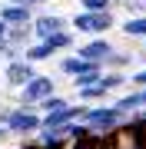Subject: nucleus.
Masks as SVG:
<instances>
[{"instance_id": "6ab92c4d", "label": "nucleus", "mask_w": 146, "mask_h": 149, "mask_svg": "<svg viewBox=\"0 0 146 149\" xmlns=\"http://www.w3.org/2000/svg\"><path fill=\"white\" fill-rule=\"evenodd\" d=\"M76 93H80V103H87V106H90L93 100H103V96H106L103 83H96V86H87V90H76Z\"/></svg>"}, {"instance_id": "a211bd4d", "label": "nucleus", "mask_w": 146, "mask_h": 149, "mask_svg": "<svg viewBox=\"0 0 146 149\" xmlns=\"http://www.w3.org/2000/svg\"><path fill=\"white\" fill-rule=\"evenodd\" d=\"M66 106H70V103H66L63 96H50V100L40 103L37 109H40V116H47V113H60V109H66Z\"/></svg>"}, {"instance_id": "f3484780", "label": "nucleus", "mask_w": 146, "mask_h": 149, "mask_svg": "<svg viewBox=\"0 0 146 149\" xmlns=\"http://www.w3.org/2000/svg\"><path fill=\"white\" fill-rule=\"evenodd\" d=\"M113 3H119V0H80V10H87V13H106V10H113Z\"/></svg>"}, {"instance_id": "39448f33", "label": "nucleus", "mask_w": 146, "mask_h": 149, "mask_svg": "<svg viewBox=\"0 0 146 149\" xmlns=\"http://www.w3.org/2000/svg\"><path fill=\"white\" fill-rule=\"evenodd\" d=\"M37 76L40 73L33 70V63H27V60H13V63H7V70H3V80H7L10 90H27Z\"/></svg>"}, {"instance_id": "ddd939ff", "label": "nucleus", "mask_w": 146, "mask_h": 149, "mask_svg": "<svg viewBox=\"0 0 146 149\" xmlns=\"http://www.w3.org/2000/svg\"><path fill=\"white\" fill-rule=\"evenodd\" d=\"M119 30L126 37H136V40H146V17H130L126 23H119Z\"/></svg>"}, {"instance_id": "1a4fd4ad", "label": "nucleus", "mask_w": 146, "mask_h": 149, "mask_svg": "<svg viewBox=\"0 0 146 149\" xmlns=\"http://www.w3.org/2000/svg\"><path fill=\"white\" fill-rule=\"evenodd\" d=\"M60 73H63V76H73V80H76V76H87V73H103V66L100 63H87V60H83V56H66L63 60V63H60Z\"/></svg>"}, {"instance_id": "dca6fc26", "label": "nucleus", "mask_w": 146, "mask_h": 149, "mask_svg": "<svg viewBox=\"0 0 146 149\" xmlns=\"http://www.w3.org/2000/svg\"><path fill=\"white\" fill-rule=\"evenodd\" d=\"M47 43V50L50 53H60V50H70L73 47V33L66 30V33H57V37H50V40H43Z\"/></svg>"}, {"instance_id": "6e6552de", "label": "nucleus", "mask_w": 146, "mask_h": 149, "mask_svg": "<svg viewBox=\"0 0 146 149\" xmlns=\"http://www.w3.org/2000/svg\"><path fill=\"white\" fill-rule=\"evenodd\" d=\"M0 20H3L7 27H27V23H33L37 17H33V7H13V3H3V7H0Z\"/></svg>"}, {"instance_id": "9b49d317", "label": "nucleus", "mask_w": 146, "mask_h": 149, "mask_svg": "<svg viewBox=\"0 0 146 149\" xmlns=\"http://www.w3.org/2000/svg\"><path fill=\"white\" fill-rule=\"evenodd\" d=\"M7 40H10V47H17V50H27L30 43H37L33 23H27V27H10V30H7Z\"/></svg>"}, {"instance_id": "0eeeda50", "label": "nucleus", "mask_w": 146, "mask_h": 149, "mask_svg": "<svg viewBox=\"0 0 146 149\" xmlns=\"http://www.w3.org/2000/svg\"><path fill=\"white\" fill-rule=\"evenodd\" d=\"M113 43H110L106 37H96V40H87L80 50H76V56H83L87 63H100V66H106V60L113 56Z\"/></svg>"}, {"instance_id": "7ed1b4c3", "label": "nucleus", "mask_w": 146, "mask_h": 149, "mask_svg": "<svg viewBox=\"0 0 146 149\" xmlns=\"http://www.w3.org/2000/svg\"><path fill=\"white\" fill-rule=\"evenodd\" d=\"M113 10H106V13H87V10H76V17L70 20V27L76 33H90L93 40L96 37H106V30L113 27Z\"/></svg>"}, {"instance_id": "2eb2a0df", "label": "nucleus", "mask_w": 146, "mask_h": 149, "mask_svg": "<svg viewBox=\"0 0 146 149\" xmlns=\"http://www.w3.org/2000/svg\"><path fill=\"white\" fill-rule=\"evenodd\" d=\"M103 90H119V86H126V83H130V73H113V70H106V73H103Z\"/></svg>"}, {"instance_id": "aec40b11", "label": "nucleus", "mask_w": 146, "mask_h": 149, "mask_svg": "<svg viewBox=\"0 0 146 149\" xmlns=\"http://www.w3.org/2000/svg\"><path fill=\"white\" fill-rule=\"evenodd\" d=\"M123 7L130 17H146V0H123Z\"/></svg>"}, {"instance_id": "b1692460", "label": "nucleus", "mask_w": 146, "mask_h": 149, "mask_svg": "<svg viewBox=\"0 0 146 149\" xmlns=\"http://www.w3.org/2000/svg\"><path fill=\"white\" fill-rule=\"evenodd\" d=\"M7 30H10V27H7L3 20H0V37H7Z\"/></svg>"}, {"instance_id": "f257e3e1", "label": "nucleus", "mask_w": 146, "mask_h": 149, "mask_svg": "<svg viewBox=\"0 0 146 149\" xmlns=\"http://www.w3.org/2000/svg\"><path fill=\"white\" fill-rule=\"evenodd\" d=\"M83 123L93 129V136H110V133H116V129L126 126V116L116 109V103H103V106H90Z\"/></svg>"}, {"instance_id": "f8f14e48", "label": "nucleus", "mask_w": 146, "mask_h": 149, "mask_svg": "<svg viewBox=\"0 0 146 149\" xmlns=\"http://www.w3.org/2000/svg\"><path fill=\"white\" fill-rule=\"evenodd\" d=\"M126 66H133V50H113V56L106 60L103 70H113V73H126Z\"/></svg>"}, {"instance_id": "4be33fe9", "label": "nucleus", "mask_w": 146, "mask_h": 149, "mask_svg": "<svg viewBox=\"0 0 146 149\" xmlns=\"http://www.w3.org/2000/svg\"><path fill=\"white\" fill-rule=\"evenodd\" d=\"M83 149H106V136H90L83 143Z\"/></svg>"}, {"instance_id": "4468645a", "label": "nucleus", "mask_w": 146, "mask_h": 149, "mask_svg": "<svg viewBox=\"0 0 146 149\" xmlns=\"http://www.w3.org/2000/svg\"><path fill=\"white\" fill-rule=\"evenodd\" d=\"M50 56H53V53L47 50V43H30V47L23 50V60H27V63H33V66L43 63V60H50Z\"/></svg>"}, {"instance_id": "f03ea898", "label": "nucleus", "mask_w": 146, "mask_h": 149, "mask_svg": "<svg viewBox=\"0 0 146 149\" xmlns=\"http://www.w3.org/2000/svg\"><path fill=\"white\" fill-rule=\"evenodd\" d=\"M40 129H43V116H40V109H37V106H17V109H13V116L7 119V133L23 136V139L40 136Z\"/></svg>"}, {"instance_id": "9d476101", "label": "nucleus", "mask_w": 146, "mask_h": 149, "mask_svg": "<svg viewBox=\"0 0 146 149\" xmlns=\"http://www.w3.org/2000/svg\"><path fill=\"white\" fill-rule=\"evenodd\" d=\"M110 136H113L116 149H143V133L136 126H123V129H116V133H110Z\"/></svg>"}, {"instance_id": "20e7f679", "label": "nucleus", "mask_w": 146, "mask_h": 149, "mask_svg": "<svg viewBox=\"0 0 146 149\" xmlns=\"http://www.w3.org/2000/svg\"><path fill=\"white\" fill-rule=\"evenodd\" d=\"M50 96H57V80L40 73L27 90H20V106H40V103H47Z\"/></svg>"}, {"instance_id": "a878e982", "label": "nucleus", "mask_w": 146, "mask_h": 149, "mask_svg": "<svg viewBox=\"0 0 146 149\" xmlns=\"http://www.w3.org/2000/svg\"><path fill=\"white\" fill-rule=\"evenodd\" d=\"M119 3H123V0H119Z\"/></svg>"}, {"instance_id": "423d86ee", "label": "nucleus", "mask_w": 146, "mask_h": 149, "mask_svg": "<svg viewBox=\"0 0 146 149\" xmlns=\"http://www.w3.org/2000/svg\"><path fill=\"white\" fill-rule=\"evenodd\" d=\"M66 30H70V23H66L60 13H43V17L33 20V37H37V43L57 37V33H66Z\"/></svg>"}, {"instance_id": "5701e85b", "label": "nucleus", "mask_w": 146, "mask_h": 149, "mask_svg": "<svg viewBox=\"0 0 146 149\" xmlns=\"http://www.w3.org/2000/svg\"><path fill=\"white\" fill-rule=\"evenodd\" d=\"M40 3H50V0H27V7H40Z\"/></svg>"}, {"instance_id": "412c9836", "label": "nucleus", "mask_w": 146, "mask_h": 149, "mask_svg": "<svg viewBox=\"0 0 146 149\" xmlns=\"http://www.w3.org/2000/svg\"><path fill=\"white\" fill-rule=\"evenodd\" d=\"M130 83H133V90H146V66L140 73H130Z\"/></svg>"}, {"instance_id": "393cba45", "label": "nucleus", "mask_w": 146, "mask_h": 149, "mask_svg": "<svg viewBox=\"0 0 146 149\" xmlns=\"http://www.w3.org/2000/svg\"><path fill=\"white\" fill-rule=\"evenodd\" d=\"M143 50H146V40H143Z\"/></svg>"}]
</instances>
